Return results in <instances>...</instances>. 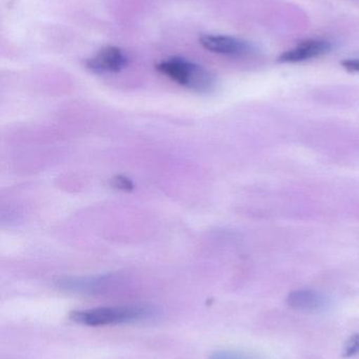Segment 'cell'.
<instances>
[{
    "label": "cell",
    "instance_id": "7a4b0ae2",
    "mask_svg": "<svg viewBox=\"0 0 359 359\" xmlns=\"http://www.w3.org/2000/svg\"><path fill=\"white\" fill-rule=\"evenodd\" d=\"M151 316H153V310L147 306L124 305L73 311L70 318L84 326L100 327L136 322Z\"/></svg>",
    "mask_w": 359,
    "mask_h": 359
},
{
    "label": "cell",
    "instance_id": "9c48e42d",
    "mask_svg": "<svg viewBox=\"0 0 359 359\" xmlns=\"http://www.w3.org/2000/svg\"><path fill=\"white\" fill-rule=\"evenodd\" d=\"M210 359H251L244 354L232 351H217L210 356Z\"/></svg>",
    "mask_w": 359,
    "mask_h": 359
},
{
    "label": "cell",
    "instance_id": "52a82bcc",
    "mask_svg": "<svg viewBox=\"0 0 359 359\" xmlns=\"http://www.w3.org/2000/svg\"><path fill=\"white\" fill-rule=\"evenodd\" d=\"M359 353V334H354L348 339L343 349L341 356L344 358H352Z\"/></svg>",
    "mask_w": 359,
    "mask_h": 359
},
{
    "label": "cell",
    "instance_id": "ba28073f",
    "mask_svg": "<svg viewBox=\"0 0 359 359\" xmlns=\"http://www.w3.org/2000/svg\"><path fill=\"white\" fill-rule=\"evenodd\" d=\"M111 185L122 191H131L134 189V184L130 179L124 176H117L111 180Z\"/></svg>",
    "mask_w": 359,
    "mask_h": 359
},
{
    "label": "cell",
    "instance_id": "3957f363",
    "mask_svg": "<svg viewBox=\"0 0 359 359\" xmlns=\"http://www.w3.org/2000/svg\"><path fill=\"white\" fill-rule=\"evenodd\" d=\"M126 53L117 46L101 48L96 55L86 61V67L97 74L118 73L128 65Z\"/></svg>",
    "mask_w": 359,
    "mask_h": 359
},
{
    "label": "cell",
    "instance_id": "8992f818",
    "mask_svg": "<svg viewBox=\"0 0 359 359\" xmlns=\"http://www.w3.org/2000/svg\"><path fill=\"white\" fill-rule=\"evenodd\" d=\"M287 304L293 309L303 311H318L325 307L324 295L310 289H301L290 292L287 297Z\"/></svg>",
    "mask_w": 359,
    "mask_h": 359
},
{
    "label": "cell",
    "instance_id": "5b68a950",
    "mask_svg": "<svg viewBox=\"0 0 359 359\" xmlns=\"http://www.w3.org/2000/svg\"><path fill=\"white\" fill-rule=\"evenodd\" d=\"M200 44L209 52L221 55L246 54L250 46L244 40L226 35H202L200 38Z\"/></svg>",
    "mask_w": 359,
    "mask_h": 359
},
{
    "label": "cell",
    "instance_id": "30bf717a",
    "mask_svg": "<svg viewBox=\"0 0 359 359\" xmlns=\"http://www.w3.org/2000/svg\"><path fill=\"white\" fill-rule=\"evenodd\" d=\"M341 67L346 69V71L351 72V73H359V59H345L341 61Z\"/></svg>",
    "mask_w": 359,
    "mask_h": 359
},
{
    "label": "cell",
    "instance_id": "277c9868",
    "mask_svg": "<svg viewBox=\"0 0 359 359\" xmlns=\"http://www.w3.org/2000/svg\"><path fill=\"white\" fill-rule=\"evenodd\" d=\"M332 46L324 39H306L299 42L294 48L282 53L278 57V62L295 63L310 60L316 57L322 56L330 52Z\"/></svg>",
    "mask_w": 359,
    "mask_h": 359
},
{
    "label": "cell",
    "instance_id": "6da1fadb",
    "mask_svg": "<svg viewBox=\"0 0 359 359\" xmlns=\"http://www.w3.org/2000/svg\"><path fill=\"white\" fill-rule=\"evenodd\" d=\"M156 69L179 86L200 94L212 92L216 84L214 75L208 69L179 57L160 61Z\"/></svg>",
    "mask_w": 359,
    "mask_h": 359
}]
</instances>
